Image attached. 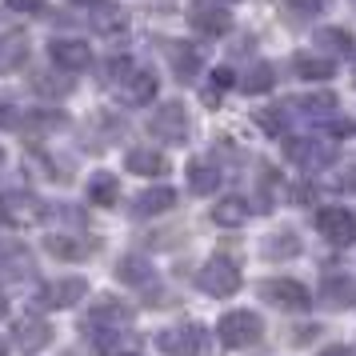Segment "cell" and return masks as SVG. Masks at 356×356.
Returning a JSON list of instances; mask_svg holds the SVG:
<instances>
[{
  "instance_id": "6da1fadb",
  "label": "cell",
  "mask_w": 356,
  "mask_h": 356,
  "mask_svg": "<svg viewBox=\"0 0 356 356\" xmlns=\"http://www.w3.org/2000/svg\"><path fill=\"white\" fill-rule=\"evenodd\" d=\"M216 337H220L225 348H248V344H257L264 337V321L248 308H236V312H225L216 321Z\"/></svg>"
},
{
  "instance_id": "7a4b0ae2",
  "label": "cell",
  "mask_w": 356,
  "mask_h": 356,
  "mask_svg": "<svg viewBox=\"0 0 356 356\" xmlns=\"http://www.w3.org/2000/svg\"><path fill=\"white\" fill-rule=\"evenodd\" d=\"M129 324H100L88 321V340L97 356H140V337L136 332H124Z\"/></svg>"
},
{
  "instance_id": "3957f363",
  "label": "cell",
  "mask_w": 356,
  "mask_h": 356,
  "mask_svg": "<svg viewBox=\"0 0 356 356\" xmlns=\"http://www.w3.org/2000/svg\"><path fill=\"white\" fill-rule=\"evenodd\" d=\"M316 232L332 248H348V244H356V212L344 204H324L316 212Z\"/></svg>"
},
{
  "instance_id": "277c9868",
  "label": "cell",
  "mask_w": 356,
  "mask_h": 356,
  "mask_svg": "<svg viewBox=\"0 0 356 356\" xmlns=\"http://www.w3.org/2000/svg\"><path fill=\"white\" fill-rule=\"evenodd\" d=\"M284 152H289L292 164H300L308 172H321V168H328L337 161V145L332 140H316V136H289Z\"/></svg>"
},
{
  "instance_id": "5b68a950",
  "label": "cell",
  "mask_w": 356,
  "mask_h": 356,
  "mask_svg": "<svg viewBox=\"0 0 356 356\" xmlns=\"http://www.w3.org/2000/svg\"><path fill=\"white\" fill-rule=\"evenodd\" d=\"M148 132L161 136V140H168V145H184V140H188V113H184V104H180V100L161 104L156 113L148 116Z\"/></svg>"
},
{
  "instance_id": "8992f818",
  "label": "cell",
  "mask_w": 356,
  "mask_h": 356,
  "mask_svg": "<svg viewBox=\"0 0 356 356\" xmlns=\"http://www.w3.org/2000/svg\"><path fill=\"white\" fill-rule=\"evenodd\" d=\"M196 284L209 292V296H232L241 292V268L225 257H212L200 273H196Z\"/></svg>"
},
{
  "instance_id": "52a82bcc",
  "label": "cell",
  "mask_w": 356,
  "mask_h": 356,
  "mask_svg": "<svg viewBox=\"0 0 356 356\" xmlns=\"http://www.w3.org/2000/svg\"><path fill=\"white\" fill-rule=\"evenodd\" d=\"M260 296L276 308H289V312H308V308H312V292H308L300 280H284V276L264 280V284H260Z\"/></svg>"
},
{
  "instance_id": "ba28073f",
  "label": "cell",
  "mask_w": 356,
  "mask_h": 356,
  "mask_svg": "<svg viewBox=\"0 0 356 356\" xmlns=\"http://www.w3.org/2000/svg\"><path fill=\"white\" fill-rule=\"evenodd\" d=\"M156 348L164 356H200L204 353V328L200 324H180V328H161Z\"/></svg>"
},
{
  "instance_id": "9c48e42d",
  "label": "cell",
  "mask_w": 356,
  "mask_h": 356,
  "mask_svg": "<svg viewBox=\"0 0 356 356\" xmlns=\"http://www.w3.org/2000/svg\"><path fill=\"white\" fill-rule=\"evenodd\" d=\"M164 56L177 72V81L193 84V76L204 68V44H188V40H164Z\"/></svg>"
},
{
  "instance_id": "30bf717a",
  "label": "cell",
  "mask_w": 356,
  "mask_h": 356,
  "mask_svg": "<svg viewBox=\"0 0 356 356\" xmlns=\"http://www.w3.org/2000/svg\"><path fill=\"white\" fill-rule=\"evenodd\" d=\"M0 216L17 228H29V225H36L40 216H49V209H44L33 193H4L0 196Z\"/></svg>"
},
{
  "instance_id": "8fae6325",
  "label": "cell",
  "mask_w": 356,
  "mask_h": 356,
  "mask_svg": "<svg viewBox=\"0 0 356 356\" xmlns=\"http://www.w3.org/2000/svg\"><path fill=\"white\" fill-rule=\"evenodd\" d=\"M84 296H88V284H84L81 276H65V280H52V284H44V289L36 292V305L40 308H72Z\"/></svg>"
},
{
  "instance_id": "7c38bea8",
  "label": "cell",
  "mask_w": 356,
  "mask_h": 356,
  "mask_svg": "<svg viewBox=\"0 0 356 356\" xmlns=\"http://www.w3.org/2000/svg\"><path fill=\"white\" fill-rule=\"evenodd\" d=\"M49 56L60 72H81V68L92 65V49L84 40H72V36H56L49 44Z\"/></svg>"
},
{
  "instance_id": "4fadbf2b",
  "label": "cell",
  "mask_w": 356,
  "mask_h": 356,
  "mask_svg": "<svg viewBox=\"0 0 356 356\" xmlns=\"http://www.w3.org/2000/svg\"><path fill=\"white\" fill-rule=\"evenodd\" d=\"M116 97L124 100V104H148V100L156 97V76L148 68H129L116 81Z\"/></svg>"
},
{
  "instance_id": "5bb4252c",
  "label": "cell",
  "mask_w": 356,
  "mask_h": 356,
  "mask_svg": "<svg viewBox=\"0 0 356 356\" xmlns=\"http://www.w3.org/2000/svg\"><path fill=\"white\" fill-rule=\"evenodd\" d=\"M52 344V324L49 321H40V316H29V321H20L17 324V348L20 353H44Z\"/></svg>"
},
{
  "instance_id": "9a60e30c",
  "label": "cell",
  "mask_w": 356,
  "mask_h": 356,
  "mask_svg": "<svg viewBox=\"0 0 356 356\" xmlns=\"http://www.w3.org/2000/svg\"><path fill=\"white\" fill-rule=\"evenodd\" d=\"M321 300L328 308H348L356 305V280L348 273H328L321 280Z\"/></svg>"
},
{
  "instance_id": "2e32d148",
  "label": "cell",
  "mask_w": 356,
  "mask_h": 356,
  "mask_svg": "<svg viewBox=\"0 0 356 356\" xmlns=\"http://www.w3.org/2000/svg\"><path fill=\"white\" fill-rule=\"evenodd\" d=\"M177 209V193L168 188V184H161V188H148V193H140L136 200H132V216H140V220H148V216H164V212Z\"/></svg>"
},
{
  "instance_id": "e0dca14e",
  "label": "cell",
  "mask_w": 356,
  "mask_h": 356,
  "mask_svg": "<svg viewBox=\"0 0 356 356\" xmlns=\"http://www.w3.org/2000/svg\"><path fill=\"white\" fill-rule=\"evenodd\" d=\"M124 168L136 172V177H161V172H168V156L156 152V148H129L124 152Z\"/></svg>"
},
{
  "instance_id": "ac0fdd59",
  "label": "cell",
  "mask_w": 356,
  "mask_h": 356,
  "mask_svg": "<svg viewBox=\"0 0 356 356\" xmlns=\"http://www.w3.org/2000/svg\"><path fill=\"white\" fill-rule=\"evenodd\" d=\"M212 220L220 228H241L252 220V204L244 196H225L220 204H212Z\"/></svg>"
},
{
  "instance_id": "d6986e66",
  "label": "cell",
  "mask_w": 356,
  "mask_h": 356,
  "mask_svg": "<svg viewBox=\"0 0 356 356\" xmlns=\"http://www.w3.org/2000/svg\"><path fill=\"white\" fill-rule=\"evenodd\" d=\"M44 248H49L56 260H84L88 252H92V241L68 236V232H52V236H44Z\"/></svg>"
},
{
  "instance_id": "ffe728a7",
  "label": "cell",
  "mask_w": 356,
  "mask_h": 356,
  "mask_svg": "<svg viewBox=\"0 0 356 356\" xmlns=\"http://www.w3.org/2000/svg\"><path fill=\"white\" fill-rule=\"evenodd\" d=\"M188 24H193L196 33H204V36H225L232 20H228L225 8H216V4H204V8H193V13H188Z\"/></svg>"
},
{
  "instance_id": "44dd1931",
  "label": "cell",
  "mask_w": 356,
  "mask_h": 356,
  "mask_svg": "<svg viewBox=\"0 0 356 356\" xmlns=\"http://www.w3.org/2000/svg\"><path fill=\"white\" fill-rule=\"evenodd\" d=\"M292 72H296L300 81H328V76L337 72V65H332L328 56H321V52H300V56L292 60Z\"/></svg>"
},
{
  "instance_id": "7402d4cb",
  "label": "cell",
  "mask_w": 356,
  "mask_h": 356,
  "mask_svg": "<svg viewBox=\"0 0 356 356\" xmlns=\"http://www.w3.org/2000/svg\"><path fill=\"white\" fill-rule=\"evenodd\" d=\"M216 184H220L216 164H209V161H188V188H193V196H212V193H216Z\"/></svg>"
},
{
  "instance_id": "603a6c76",
  "label": "cell",
  "mask_w": 356,
  "mask_h": 356,
  "mask_svg": "<svg viewBox=\"0 0 356 356\" xmlns=\"http://www.w3.org/2000/svg\"><path fill=\"white\" fill-rule=\"evenodd\" d=\"M292 104L308 120H332L337 116V97L332 92H312V97H300V100H292Z\"/></svg>"
},
{
  "instance_id": "cb8c5ba5",
  "label": "cell",
  "mask_w": 356,
  "mask_h": 356,
  "mask_svg": "<svg viewBox=\"0 0 356 356\" xmlns=\"http://www.w3.org/2000/svg\"><path fill=\"white\" fill-rule=\"evenodd\" d=\"M300 236L296 232H268L264 236V257L268 260H289V257H300Z\"/></svg>"
},
{
  "instance_id": "d4e9b609",
  "label": "cell",
  "mask_w": 356,
  "mask_h": 356,
  "mask_svg": "<svg viewBox=\"0 0 356 356\" xmlns=\"http://www.w3.org/2000/svg\"><path fill=\"white\" fill-rule=\"evenodd\" d=\"M116 196H120V184H116L113 172H97V177L88 180V200L100 204V209H113Z\"/></svg>"
},
{
  "instance_id": "484cf974",
  "label": "cell",
  "mask_w": 356,
  "mask_h": 356,
  "mask_svg": "<svg viewBox=\"0 0 356 356\" xmlns=\"http://www.w3.org/2000/svg\"><path fill=\"white\" fill-rule=\"evenodd\" d=\"M316 44H321L324 52H337V56H353L356 52V40L344 29H321L316 33Z\"/></svg>"
},
{
  "instance_id": "4316f807",
  "label": "cell",
  "mask_w": 356,
  "mask_h": 356,
  "mask_svg": "<svg viewBox=\"0 0 356 356\" xmlns=\"http://www.w3.org/2000/svg\"><path fill=\"white\" fill-rule=\"evenodd\" d=\"M88 321H100V324H129V305H120L113 296H100L92 305V316Z\"/></svg>"
},
{
  "instance_id": "83f0119b",
  "label": "cell",
  "mask_w": 356,
  "mask_h": 356,
  "mask_svg": "<svg viewBox=\"0 0 356 356\" xmlns=\"http://www.w3.org/2000/svg\"><path fill=\"white\" fill-rule=\"evenodd\" d=\"M273 84H276V72H273V65H264V60H260V65H252L248 72H244L241 88H244V92H252V97H257V92H268Z\"/></svg>"
},
{
  "instance_id": "f1b7e54d",
  "label": "cell",
  "mask_w": 356,
  "mask_h": 356,
  "mask_svg": "<svg viewBox=\"0 0 356 356\" xmlns=\"http://www.w3.org/2000/svg\"><path fill=\"white\" fill-rule=\"evenodd\" d=\"M116 276H120L124 284H148V280H152V268H148V260H140V257H120Z\"/></svg>"
},
{
  "instance_id": "f546056e",
  "label": "cell",
  "mask_w": 356,
  "mask_h": 356,
  "mask_svg": "<svg viewBox=\"0 0 356 356\" xmlns=\"http://www.w3.org/2000/svg\"><path fill=\"white\" fill-rule=\"evenodd\" d=\"M24 56H29V44H24V36L20 33H13V36L0 40V68H17Z\"/></svg>"
},
{
  "instance_id": "4dcf8cb0",
  "label": "cell",
  "mask_w": 356,
  "mask_h": 356,
  "mask_svg": "<svg viewBox=\"0 0 356 356\" xmlns=\"http://www.w3.org/2000/svg\"><path fill=\"white\" fill-rule=\"evenodd\" d=\"M284 116H289V104H276V108H257L252 120H257L268 136H284Z\"/></svg>"
},
{
  "instance_id": "1f68e13d",
  "label": "cell",
  "mask_w": 356,
  "mask_h": 356,
  "mask_svg": "<svg viewBox=\"0 0 356 356\" xmlns=\"http://www.w3.org/2000/svg\"><path fill=\"white\" fill-rule=\"evenodd\" d=\"M284 4H289V13H300V17H312L324 8V0H284Z\"/></svg>"
},
{
  "instance_id": "d6a6232c",
  "label": "cell",
  "mask_w": 356,
  "mask_h": 356,
  "mask_svg": "<svg viewBox=\"0 0 356 356\" xmlns=\"http://www.w3.org/2000/svg\"><path fill=\"white\" fill-rule=\"evenodd\" d=\"M13 124H20V113L13 100H0V129H13Z\"/></svg>"
},
{
  "instance_id": "836d02e7",
  "label": "cell",
  "mask_w": 356,
  "mask_h": 356,
  "mask_svg": "<svg viewBox=\"0 0 356 356\" xmlns=\"http://www.w3.org/2000/svg\"><path fill=\"white\" fill-rule=\"evenodd\" d=\"M232 84H236V72H232V68H216V72H212V88H216V92H220V88H232Z\"/></svg>"
},
{
  "instance_id": "e575fe53",
  "label": "cell",
  "mask_w": 356,
  "mask_h": 356,
  "mask_svg": "<svg viewBox=\"0 0 356 356\" xmlns=\"http://www.w3.org/2000/svg\"><path fill=\"white\" fill-rule=\"evenodd\" d=\"M312 196H316V188H312V184H292V188H289V200H300V204H308Z\"/></svg>"
},
{
  "instance_id": "d590c367",
  "label": "cell",
  "mask_w": 356,
  "mask_h": 356,
  "mask_svg": "<svg viewBox=\"0 0 356 356\" xmlns=\"http://www.w3.org/2000/svg\"><path fill=\"white\" fill-rule=\"evenodd\" d=\"M36 88H40V92H68V88H72V81H44V76H40V81H36Z\"/></svg>"
},
{
  "instance_id": "8d00e7d4",
  "label": "cell",
  "mask_w": 356,
  "mask_h": 356,
  "mask_svg": "<svg viewBox=\"0 0 356 356\" xmlns=\"http://www.w3.org/2000/svg\"><path fill=\"white\" fill-rule=\"evenodd\" d=\"M17 13H44V0H8Z\"/></svg>"
},
{
  "instance_id": "74e56055",
  "label": "cell",
  "mask_w": 356,
  "mask_h": 356,
  "mask_svg": "<svg viewBox=\"0 0 356 356\" xmlns=\"http://www.w3.org/2000/svg\"><path fill=\"white\" fill-rule=\"evenodd\" d=\"M72 4H76V8H88V13H104V8H113V0H72Z\"/></svg>"
},
{
  "instance_id": "f35d334b",
  "label": "cell",
  "mask_w": 356,
  "mask_h": 356,
  "mask_svg": "<svg viewBox=\"0 0 356 356\" xmlns=\"http://www.w3.org/2000/svg\"><path fill=\"white\" fill-rule=\"evenodd\" d=\"M321 356H353V348H344V344H332V348H324Z\"/></svg>"
},
{
  "instance_id": "ab89813d",
  "label": "cell",
  "mask_w": 356,
  "mask_h": 356,
  "mask_svg": "<svg viewBox=\"0 0 356 356\" xmlns=\"http://www.w3.org/2000/svg\"><path fill=\"white\" fill-rule=\"evenodd\" d=\"M4 312H8V300H4V296H0V316H4Z\"/></svg>"
},
{
  "instance_id": "60d3db41",
  "label": "cell",
  "mask_w": 356,
  "mask_h": 356,
  "mask_svg": "<svg viewBox=\"0 0 356 356\" xmlns=\"http://www.w3.org/2000/svg\"><path fill=\"white\" fill-rule=\"evenodd\" d=\"M0 356H8V344H4V340H0Z\"/></svg>"
},
{
  "instance_id": "b9f144b4",
  "label": "cell",
  "mask_w": 356,
  "mask_h": 356,
  "mask_svg": "<svg viewBox=\"0 0 356 356\" xmlns=\"http://www.w3.org/2000/svg\"><path fill=\"white\" fill-rule=\"evenodd\" d=\"M0 164H4V148H0Z\"/></svg>"
},
{
  "instance_id": "7bdbcfd3",
  "label": "cell",
  "mask_w": 356,
  "mask_h": 356,
  "mask_svg": "<svg viewBox=\"0 0 356 356\" xmlns=\"http://www.w3.org/2000/svg\"><path fill=\"white\" fill-rule=\"evenodd\" d=\"M353 4H356V0H353Z\"/></svg>"
}]
</instances>
